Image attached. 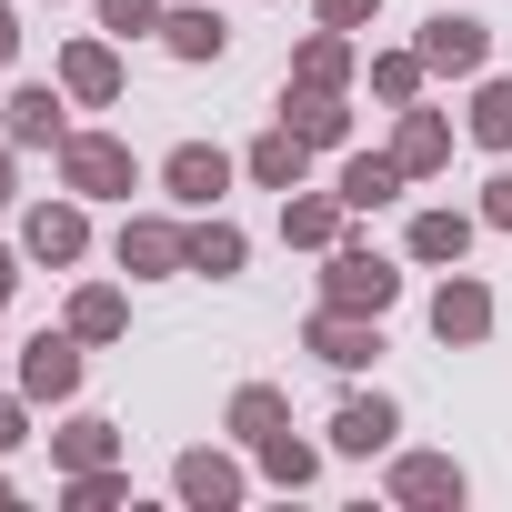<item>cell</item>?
<instances>
[{
	"label": "cell",
	"mask_w": 512,
	"mask_h": 512,
	"mask_svg": "<svg viewBox=\"0 0 512 512\" xmlns=\"http://www.w3.org/2000/svg\"><path fill=\"white\" fill-rule=\"evenodd\" d=\"M51 161H61V191H81V201H131L141 191V151L121 131H71Z\"/></svg>",
	"instance_id": "6da1fadb"
},
{
	"label": "cell",
	"mask_w": 512,
	"mask_h": 512,
	"mask_svg": "<svg viewBox=\"0 0 512 512\" xmlns=\"http://www.w3.org/2000/svg\"><path fill=\"white\" fill-rule=\"evenodd\" d=\"M322 302H332V312H372V322H382V312L402 302V272L382 262L372 241H352V231H342V241L322 251Z\"/></svg>",
	"instance_id": "7a4b0ae2"
},
{
	"label": "cell",
	"mask_w": 512,
	"mask_h": 512,
	"mask_svg": "<svg viewBox=\"0 0 512 512\" xmlns=\"http://www.w3.org/2000/svg\"><path fill=\"white\" fill-rule=\"evenodd\" d=\"M111 262H121L131 282H171V272H191V221H171V211H131V221L111 231Z\"/></svg>",
	"instance_id": "3957f363"
},
{
	"label": "cell",
	"mask_w": 512,
	"mask_h": 512,
	"mask_svg": "<svg viewBox=\"0 0 512 512\" xmlns=\"http://www.w3.org/2000/svg\"><path fill=\"white\" fill-rule=\"evenodd\" d=\"M71 91L61 81H11V91H0V141H11V151H61L71 141Z\"/></svg>",
	"instance_id": "277c9868"
},
{
	"label": "cell",
	"mask_w": 512,
	"mask_h": 512,
	"mask_svg": "<svg viewBox=\"0 0 512 512\" xmlns=\"http://www.w3.org/2000/svg\"><path fill=\"white\" fill-rule=\"evenodd\" d=\"M21 251H31L41 272H71L81 251H91V201H81V191H61V201H31V211H21Z\"/></svg>",
	"instance_id": "5b68a950"
},
{
	"label": "cell",
	"mask_w": 512,
	"mask_h": 512,
	"mask_svg": "<svg viewBox=\"0 0 512 512\" xmlns=\"http://www.w3.org/2000/svg\"><path fill=\"white\" fill-rule=\"evenodd\" d=\"M412 51L432 61V81H482V61H492V21H482V11H432Z\"/></svg>",
	"instance_id": "8992f818"
},
{
	"label": "cell",
	"mask_w": 512,
	"mask_h": 512,
	"mask_svg": "<svg viewBox=\"0 0 512 512\" xmlns=\"http://www.w3.org/2000/svg\"><path fill=\"white\" fill-rule=\"evenodd\" d=\"M432 342H442V352H482V342H492V282H472L462 262H452L442 292H432Z\"/></svg>",
	"instance_id": "52a82bcc"
},
{
	"label": "cell",
	"mask_w": 512,
	"mask_h": 512,
	"mask_svg": "<svg viewBox=\"0 0 512 512\" xmlns=\"http://www.w3.org/2000/svg\"><path fill=\"white\" fill-rule=\"evenodd\" d=\"M231 171H241V161H231L221 141H171V151H161V191H171L181 211H211V201L231 191Z\"/></svg>",
	"instance_id": "ba28073f"
},
{
	"label": "cell",
	"mask_w": 512,
	"mask_h": 512,
	"mask_svg": "<svg viewBox=\"0 0 512 512\" xmlns=\"http://www.w3.org/2000/svg\"><path fill=\"white\" fill-rule=\"evenodd\" d=\"M81 352H91V342H81L71 322H61V332H31V342H21V392H31L41 412L71 402V392H81Z\"/></svg>",
	"instance_id": "9c48e42d"
},
{
	"label": "cell",
	"mask_w": 512,
	"mask_h": 512,
	"mask_svg": "<svg viewBox=\"0 0 512 512\" xmlns=\"http://www.w3.org/2000/svg\"><path fill=\"white\" fill-rule=\"evenodd\" d=\"M81 111H111L121 101V41L111 31H91V41H61V71H51Z\"/></svg>",
	"instance_id": "30bf717a"
},
{
	"label": "cell",
	"mask_w": 512,
	"mask_h": 512,
	"mask_svg": "<svg viewBox=\"0 0 512 512\" xmlns=\"http://www.w3.org/2000/svg\"><path fill=\"white\" fill-rule=\"evenodd\" d=\"M302 352H312V362H332V372H362V362H382V322H372V312H332V302H322V312L302 322Z\"/></svg>",
	"instance_id": "8fae6325"
},
{
	"label": "cell",
	"mask_w": 512,
	"mask_h": 512,
	"mask_svg": "<svg viewBox=\"0 0 512 512\" xmlns=\"http://www.w3.org/2000/svg\"><path fill=\"white\" fill-rule=\"evenodd\" d=\"M392 502H412V512H462V502H472V472H462L452 452H402V462H392Z\"/></svg>",
	"instance_id": "7c38bea8"
},
{
	"label": "cell",
	"mask_w": 512,
	"mask_h": 512,
	"mask_svg": "<svg viewBox=\"0 0 512 512\" xmlns=\"http://www.w3.org/2000/svg\"><path fill=\"white\" fill-rule=\"evenodd\" d=\"M392 442H402V402H392V392H352V402L332 412V452L372 462V452H392Z\"/></svg>",
	"instance_id": "4fadbf2b"
},
{
	"label": "cell",
	"mask_w": 512,
	"mask_h": 512,
	"mask_svg": "<svg viewBox=\"0 0 512 512\" xmlns=\"http://www.w3.org/2000/svg\"><path fill=\"white\" fill-rule=\"evenodd\" d=\"M171 492H181V502H201V512H231V502L251 492V472H241L231 452H211V442H191V452L171 462Z\"/></svg>",
	"instance_id": "5bb4252c"
},
{
	"label": "cell",
	"mask_w": 512,
	"mask_h": 512,
	"mask_svg": "<svg viewBox=\"0 0 512 512\" xmlns=\"http://www.w3.org/2000/svg\"><path fill=\"white\" fill-rule=\"evenodd\" d=\"M472 231H482V211H412V231H402V251L412 262H432V272H452V262H472Z\"/></svg>",
	"instance_id": "9a60e30c"
},
{
	"label": "cell",
	"mask_w": 512,
	"mask_h": 512,
	"mask_svg": "<svg viewBox=\"0 0 512 512\" xmlns=\"http://www.w3.org/2000/svg\"><path fill=\"white\" fill-rule=\"evenodd\" d=\"M282 121H292L312 151H342V141H352V101H342V91H312V81H282Z\"/></svg>",
	"instance_id": "2e32d148"
},
{
	"label": "cell",
	"mask_w": 512,
	"mask_h": 512,
	"mask_svg": "<svg viewBox=\"0 0 512 512\" xmlns=\"http://www.w3.org/2000/svg\"><path fill=\"white\" fill-rule=\"evenodd\" d=\"M392 161H402L412 181L452 171V121H442V111H422V101H412V111H392Z\"/></svg>",
	"instance_id": "e0dca14e"
},
{
	"label": "cell",
	"mask_w": 512,
	"mask_h": 512,
	"mask_svg": "<svg viewBox=\"0 0 512 512\" xmlns=\"http://www.w3.org/2000/svg\"><path fill=\"white\" fill-rule=\"evenodd\" d=\"M342 231H352L342 191H312V181H302V191H282V241H292V251H332Z\"/></svg>",
	"instance_id": "ac0fdd59"
},
{
	"label": "cell",
	"mask_w": 512,
	"mask_h": 512,
	"mask_svg": "<svg viewBox=\"0 0 512 512\" xmlns=\"http://www.w3.org/2000/svg\"><path fill=\"white\" fill-rule=\"evenodd\" d=\"M241 171H251V181H262V191H302V181H312V141H302L292 121H272L262 141H251V151H241Z\"/></svg>",
	"instance_id": "d6986e66"
},
{
	"label": "cell",
	"mask_w": 512,
	"mask_h": 512,
	"mask_svg": "<svg viewBox=\"0 0 512 512\" xmlns=\"http://www.w3.org/2000/svg\"><path fill=\"white\" fill-rule=\"evenodd\" d=\"M161 51L171 61H221L231 51V21L211 11V0H171V11H161Z\"/></svg>",
	"instance_id": "ffe728a7"
},
{
	"label": "cell",
	"mask_w": 512,
	"mask_h": 512,
	"mask_svg": "<svg viewBox=\"0 0 512 512\" xmlns=\"http://www.w3.org/2000/svg\"><path fill=\"white\" fill-rule=\"evenodd\" d=\"M402 161L392 151H342V171H332V191H342V211H382V201H402Z\"/></svg>",
	"instance_id": "44dd1931"
},
{
	"label": "cell",
	"mask_w": 512,
	"mask_h": 512,
	"mask_svg": "<svg viewBox=\"0 0 512 512\" xmlns=\"http://www.w3.org/2000/svg\"><path fill=\"white\" fill-rule=\"evenodd\" d=\"M352 71H362V41H352V31H322V21H312V41L292 51V81H312V91H352Z\"/></svg>",
	"instance_id": "7402d4cb"
},
{
	"label": "cell",
	"mask_w": 512,
	"mask_h": 512,
	"mask_svg": "<svg viewBox=\"0 0 512 512\" xmlns=\"http://www.w3.org/2000/svg\"><path fill=\"white\" fill-rule=\"evenodd\" d=\"M282 422H292V392H282V382H241V392L221 402V432H231V442H272Z\"/></svg>",
	"instance_id": "603a6c76"
},
{
	"label": "cell",
	"mask_w": 512,
	"mask_h": 512,
	"mask_svg": "<svg viewBox=\"0 0 512 512\" xmlns=\"http://www.w3.org/2000/svg\"><path fill=\"white\" fill-rule=\"evenodd\" d=\"M51 462H61V472H101V462H121V422H101V412L61 422V432H51Z\"/></svg>",
	"instance_id": "cb8c5ba5"
},
{
	"label": "cell",
	"mask_w": 512,
	"mask_h": 512,
	"mask_svg": "<svg viewBox=\"0 0 512 512\" xmlns=\"http://www.w3.org/2000/svg\"><path fill=\"white\" fill-rule=\"evenodd\" d=\"M241 262H251V231H241V221H221V211H201V221H191V272L231 282Z\"/></svg>",
	"instance_id": "d4e9b609"
},
{
	"label": "cell",
	"mask_w": 512,
	"mask_h": 512,
	"mask_svg": "<svg viewBox=\"0 0 512 512\" xmlns=\"http://www.w3.org/2000/svg\"><path fill=\"white\" fill-rule=\"evenodd\" d=\"M251 452H262V482H282V492H312V482H322V452H312L292 422H282L272 442H251Z\"/></svg>",
	"instance_id": "484cf974"
},
{
	"label": "cell",
	"mask_w": 512,
	"mask_h": 512,
	"mask_svg": "<svg viewBox=\"0 0 512 512\" xmlns=\"http://www.w3.org/2000/svg\"><path fill=\"white\" fill-rule=\"evenodd\" d=\"M61 322H71V332H81V342H121V332H131V302H121V292H111V282H81V292H71V312H61Z\"/></svg>",
	"instance_id": "4316f807"
},
{
	"label": "cell",
	"mask_w": 512,
	"mask_h": 512,
	"mask_svg": "<svg viewBox=\"0 0 512 512\" xmlns=\"http://www.w3.org/2000/svg\"><path fill=\"white\" fill-rule=\"evenodd\" d=\"M422 81H432V61H422V51H372V101H382V111H412V101H422Z\"/></svg>",
	"instance_id": "83f0119b"
},
{
	"label": "cell",
	"mask_w": 512,
	"mask_h": 512,
	"mask_svg": "<svg viewBox=\"0 0 512 512\" xmlns=\"http://www.w3.org/2000/svg\"><path fill=\"white\" fill-rule=\"evenodd\" d=\"M61 502H71V512H121V502H131V472H121V462H101V472H61Z\"/></svg>",
	"instance_id": "f1b7e54d"
},
{
	"label": "cell",
	"mask_w": 512,
	"mask_h": 512,
	"mask_svg": "<svg viewBox=\"0 0 512 512\" xmlns=\"http://www.w3.org/2000/svg\"><path fill=\"white\" fill-rule=\"evenodd\" d=\"M482 151H512V81H472V121H462Z\"/></svg>",
	"instance_id": "f546056e"
},
{
	"label": "cell",
	"mask_w": 512,
	"mask_h": 512,
	"mask_svg": "<svg viewBox=\"0 0 512 512\" xmlns=\"http://www.w3.org/2000/svg\"><path fill=\"white\" fill-rule=\"evenodd\" d=\"M91 11H101V31H111V41H141V31H161L171 0H91Z\"/></svg>",
	"instance_id": "4dcf8cb0"
},
{
	"label": "cell",
	"mask_w": 512,
	"mask_h": 512,
	"mask_svg": "<svg viewBox=\"0 0 512 512\" xmlns=\"http://www.w3.org/2000/svg\"><path fill=\"white\" fill-rule=\"evenodd\" d=\"M312 21H322V31H372L382 0H312Z\"/></svg>",
	"instance_id": "1f68e13d"
},
{
	"label": "cell",
	"mask_w": 512,
	"mask_h": 512,
	"mask_svg": "<svg viewBox=\"0 0 512 512\" xmlns=\"http://www.w3.org/2000/svg\"><path fill=\"white\" fill-rule=\"evenodd\" d=\"M31 412H41L31 392H0V452H21V442H31Z\"/></svg>",
	"instance_id": "d6a6232c"
},
{
	"label": "cell",
	"mask_w": 512,
	"mask_h": 512,
	"mask_svg": "<svg viewBox=\"0 0 512 512\" xmlns=\"http://www.w3.org/2000/svg\"><path fill=\"white\" fill-rule=\"evenodd\" d=\"M482 231H512V171L482 181Z\"/></svg>",
	"instance_id": "836d02e7"
},
{
	"label": "cell",
	"mask_w": 512,
	"mask_h": 512,
	"mask_svg": "<svg viewBox=\"0 0 512 512\" xmlns=\"http://www.w3.org/2000/svg\"><path fill=\"white\" fill-rule=\"evenodd\" d=\"M21 262H31V251H11V241H0V312H11V292H21Z\"/></svg>",
	"instance_id": "e575fe53"
},
{
	"label": "cell",
	"mask_w": 512,
	"mask_h": 512,
	"mask_svg": "<svg viewBox=\"0 0 512 512\" xmlns=\"http://www.w3.org/2000/svg\"><path fill=\"white\" fill-rule=\"evenodd\" d=\"M11 61H21V11L0 0V71H11Z\"/></svg>",
	"instance_id": "d590c367"
},
{
	"label": "cell",
	"mask_w": 512,
	"mask_h": 512,
	"mask_svg": "<svg viewBox=\"0 0 512 512\" xmlns=\"http://www.w3.org/2000/svg\"><path fill=\"white\" fill-rule=\"evenodd\" d=\"M11 191H21V181H11V141H0V211H11Z\"/></svg>",
	"instance_id": "8d00e7d4"
},
{
	"label": "cell",
	"mask_w": 512,
	"mask_h": 512,
	"mask_svg": "<svg viewBox=\"0 0 512 512\" xmlns=\"http://www.w3.org/2000/svg\"><path fill=\"white\" fill-rule=\"evenodd\" d=\"M0 502H21V482H11V472H0Z\"/></svg>",
	"instance_id": "74e56055"
},
{
	"label": "cell",
	"mask_w": 512,
	"mask_h": 512,
	"mask_svg": "<svg viewBox=\"0 0 512 512\" xmlns=\"http://www.w3.org/2000/svg\"><path fill=\"white\" fill-rule=\"evenodd\" d=\"M0 352H11V342H0Z\"/></svg>",
	"instance_id": "f35d334b"
}]
</instances>
